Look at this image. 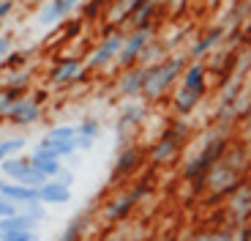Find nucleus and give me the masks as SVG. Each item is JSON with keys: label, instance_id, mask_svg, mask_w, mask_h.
Wrapping results in <instances>:
<instances>
[{"label": "nucleus", "instance_id": "2eb2a0df", "mask_svg": "<svg viewBox=\"0 0 251 241\" xmlns=\"http://www.w3.org/2000/svg\"><path fill=\"white\" fill-rule=\"evenodd\" d=\"M30 162H33V167H38V170L44 173L47 178H57V173L63 170L60 156H57L55 151H50V148H44V146H36V148H33Z\"/></svg>", "mask_w": 251, "mask_h": 241}, {"label": "nucleus", "instance_id": "aec40b11", "mask_svg": "<svg viewBox=\"0 0 251 241\" xmlns=\"http://www.w3.org/2000/svg\"><path fill=\"white\" fill-rule=\"evenodd\" d=\"M30 167H33L30 156H19V153L6 156L3 162H0V170H3V176L11 178V181H22V176H25Z\"/></svg>", "mask_w": 251, "mask_h": 241}, {"label": "nucleus", "instance_id": "3c124183", "mask_svg": "<svg viewBox=\"0 0 251 241\" xmlns=\"http://www.w3.org/2000/svg\"><path fill=\"white\" fill-rule=\"evenodd\" d=\"M3 181H6V178H0V186H3Z\"/></svg>", "mask_w": 251, "mask_h": 241}, {"label": "nucleus", "instance_id": "c85d7f7f", "mask_svg": "<svg viewBox=\"0 0 251 241\" xmlns=\"http://www.w3.org/2000/svg\"><path fill=\"white\" fill-rule=\"evenodd\" d=\"M82 233H85V216H74V219L66 225V230H63L60 241H79Z\"/></svg>", "mask_w": 251, "mask_h": 241}, {"label": "nucleus", "instance_id": "a211bd4d", "mask_svg": "<svg viewBox=\"0 0 251 241\" xmlns=\"http://www.w3.org/2000/svg\"><path fill=\"white\" fill-rule=\"evenodd\" d=\"M224 36H226V28H224V25H213V28H207L205 36H200V38L194 41V44H191L188 55L194 58V60H202V58H205L207 52L213 50V47L219 44V41H221Z\"/></svg>", "mask_w": 251, "mask_h": 241}, {"label": "nucleus", "instance_id": "09e8293b", "mask_svg": "<svg viewBox=\"0 0 251 241\" xmlns=\"http://www.w3.org/2000/svg\"><path fill=\"white\" fill-rule=\"evenodd\" d=\"M205 3H207V6H213V3H219V0H205Z\"/></svg>", "mask_w": 251, "mask_h": 241}, {"label": "nucleus", "instance_id": "c9c22d12", "mask_svg": "<svg viewBox=\"0 0 251 241\" xmlns=\"http://www.w3.org/2000/svg\"><path fill=\"white\" fill-rule=\"evenodd\" d=\"M229 239H235L232 230H216V233H200V236H194V241H229Z\"/></svg>", "mask_w": 251, "mask_h": 241}, {"label": "nucleus", "instance_id": "2f4dec72", "mask_svg": "<svg viewBox=\"0 0 251 241\" xmlns=\"http://www.w3.org/2000/svg\"><path fill=\"white\" fill-rule=\"evenodd\" d=\"M19 211H25V214H30L33 219H38V222H41V219L47 216V203L41 200V197H36V200H27V203H22V206H19Z\"/></svg>", "mask_w": 251, "mask_h": 241}, {"label": "nucleus", "instance_id": "4468645a", "mask_svg": "<svg viewBox=\"0 0 251 241\" xmlns=\"http://www.w3.org/2000/svg\"><path fill=\"white\" fill-rule=\"evenodd\" d=\"M229 214L238 225H246V219L251 216V181H243V184L235 189L232 203H229Z\"/></svg>", "mask_w": 251, "mask_h": 241}, {"label": "nucleus", "instance_id": "9d476101", "mask_svg": "<svg viewBox=\"0 0 251 241\" xmlns=\"http://www.w3.org/2000/svg\"><path fill=\"white\" fill-rule=\"evenodd\" d=\"M145 115H148V104H145L142 99H126V104L120 107V113H118V120H115L118 134L126 137L128 129H137L139 123H142Z\"/></svg>", "mask_w": 251, "mask_h": 241}, {"label": "nucleus", "instance_id": "412c9836", "mask_svg": "<svg viewBox=\"0 0 251 241\" xmlns=\"http://www.w3.org/2000/svg\"><path fill=\"white\" fill-rule=\"evenodd\" d=\"M0 195L22 206V203H27V200H36V197H38V189H36V186L22 184V181H14V184H6V181H3V186H0Z\"/></svg>", "mask_w": 251, "mask_h": 241}, {"label": "nucleus", "instance_id": "a18cd8bd", "mask_svg": "<svg viewBox=\"0 0 251 241\" xmlns=\"http://www.w3.org/2000/svg\"><path fill=\"white\" fill-rule=\"evenodd\" d=\"M156 241H177V239H172V236H164V239H156Z\"/></svg>", "mask_w": 251, "mask_h": 241}, {"label": "nucleus", "instance_id": "1a4fd4ad", "mask_svg": "<svg viewBox=\"0 0 251 241\" xmlns=\"http://www.w3.org/2000/svg\"><path fill=\"white\" fill-rule=\"evenodd\" d=\"M85 74V63L79 58H60L50 71V83L55 88H63V85H74L76 80H82Z\"/></svg>", "mask_w": 251, "mask_h": 241}, {"label": "nucleus", "instance_id": "f3484780", "mask_svg": "<svg viewBox=\"0 0 251 241\" xmlns=\"http://www.w3.org/2000/svg\"><path fill=\"white\" fill-rule=\"evenodd\" d=\"M186 88H191L194 93L205 96L207 93V66L202 60H191V63L183 69V83Z\"/></svg>", "mask_w": 251, "mask_h": 241}, {"label": "nucleus", "instance_id": "a878e982", "mask_svg": "<svg viewBox=\"0 0 251 241\" xmlns=\"http://www.w3.org/2000/svg\"><path fill=\"white\" fill-rule=\"evenodd\" d=\"M19 99H22V90H14V88H3V90H0V118H8L11 110L17 107Z\"/></svg>", "mask_w": 251, "mask_h": 241}, {"label": "nucleus", "instance_id": "bb28decb", "mask_svg": "<svg viewBox=\"0 0 251 241\" xmlns=\"http://www.w3.org/2000/svg\"><path fill=\"white\" fill-rule=\"evenodd\" d=\"M27 85H30V71L27 69H14L11 74L6 77V85H3V88H14V90H22V93H25Z\"/></svg>", "mask_w": 251, "mask_h": 241}, {"label": "nucleus", "instance_id": "393cba45", "mask_svg": "<svg viewBox=\"0 0 251 241\" xmlns=\"http://www.w3.org/2000/svg\"><path fill=\"white\" fill-rule=\"evenodd\" d=\"M137 6H139V0H115L112 11H109V19L112 22H128Z\"/></svg>", "mask_w": 251, "mask_h": 241}, {"label": "nucleus", "instance_id": "4be33fe9", "mask_svg": "<svg viewBox=\"0 0 251 241\" xmlns=\"http://www.w3.org/2000/svg\"><path fill=\"white\" fill-rule=\"evenodd\" d=\"M200 102H202V96L194 93L191 88H186V85H180V88L175 90V96H172V104H175V110L180 113V118H186V115L194 113Z\"/></svg>", "mask_w": 251, "mask_h": 241}, {"label": "nucleus", "instance_id": "79ce46f5", "mask_svg": "<svg viewBox=\"0 0 251 241\" xmlns=\"http://www.w3.org/2000/svg\"><path fill=\"white\" fill-rule=\"evenodd\" d=\"M57 178H60L63 184H69V186H71V184H74V181H76V176H74V173L69 170V167H63V170L57 173Z\"/></svg>", "mask_w": 251, "mask_h": 241}, {"label": "nucleus", "instance_id": "0eeeda50", "mask_svg": "<svg viewBox=\"0 0 251 241\" xmlns=\"http://www.w3.org/2000/svg\"><path fill=\"white\" fill-rule=\"evenodd\" d=\"M123 41H126V33H109L104 41H101L99 47H96L93 52H90V58H88V69L90 71H96V69H107L109 63H115L118 60V55H120V50H123Z\"/></svg>", "mask_w": 251, "mask_h": 241}, {"label": "nucleus", "instance_id": "6ab92c4d", "mask_svg": "<svg viewBox=\"0 0 251 241\" xmlns=\"http://www.w3.org/2000/svg\"><path fill=\"white\" fill-rule=\"evenodd\" d=\"M38 219H33L30 214L19 211L14 216H3L0 219V236H8V233H19V230H36Z\"/></svg>", "mask_w": 251, "mask_h": 241}, {"label": "nucleus", "instance_id": "f03ea898", "mask_svg": "<svg viewBox=\"0 0 251 241\" xmlns=\"http://www.w3.org/2000/svg\"><path fill=\"white\" fill-rule=\"evenodd\" d=\"M186 58L183 55H170L158 60L156 66H148V83H145V90H142V99L145 102H156L161 99L167 90L172 88V83L177 80L183 69H186Z\"/></svg>", "mask_w": 251, "mask_h": 241}, {"label": "nucleus", "instance_id": "b1692460", "mask_svg": "<svg viewBox=\"0 0 251 241\" xmlns=\"http://www.w3.org/2000/svg\"><path fill=\"white\" fill-rule=\"evenodd\" d=\"M38 146H44V148H50V151H55L60 159H71L79 148H76V137H71V140H50V137H44Z\"/></svg>", "mask_w": 251, "mask_h": 241}, {"label": "nucleus", "instance_id": "dca6fc26", "mask_svg": "<svg viewBox=\"0 0 251 241\" xmlns=\"http://www.w3.org/2000/svg\"><path fill=\"white\" fill-rule=\"evenodd\" d=\"M38 197L47 206H66L71 200V186L63 184L60 178H50L44 186H38Z\"/></svg>", "mask_w": 251, "mask_h": 241}, {"label": "nucleus", "instance_id": "39448f33", "mask_svg": "<svg viewBox=\"0 0 251 241\" xmlns=\"http://www.w3.org/2000/svg\"><path fill=\"white\" fill-rule=\"evenodd\" d=\"M148 192H151V181H139L137 186H131L128 192H123L120 197H115V200H109V203L104 206V219H107V222H123L126 216L134 211V206H137Z\"/></svg>", "mask_w": 251, "mask_h": 241}, {"label": "nucleus", "instance_id": "4c0bfd02", "mask_svg": "<svg viewBox=\"0 0 251 241\" xmlns=\"http://www.w3.org/2000/svg\"><path fill=\"white\" fill-rule=\"evenodd\" d=\"M0 241H36V233L33 230H19V233L0 236Z\"/></svg>", "mask_w": 251, "mask_h": 241}, {"label": "nucleus", "instance_id": "f8f14e48", "mask_svg": "<svg viewBox=\"0 0 251 241\" xmlns=\"http://www.w3.org/2000/svg\"><path fill=\"white\" fill-rule=\"evenodd\" d=\"M38 118H41V99L38 96H22L6 120H11L17 126H30Z\"/></svg>", "mask_w": 251, "mask_h": 241}, {"label": "nucleus", "instance_id": "de8ad7c7", "mask_svg": "<svg viewBox=\"0 0 251 241\" xmlns=\"http://www.w3.org/2000/svg\"><path fill=\"white\" fill-rule=\"evenodd\" d=\"M107 241H123V236H112V239H107Z\"/></svg>", "mask_w": 251, "mask_h": 241}, {"label": "nucleus", "instance_id": "6e6552de", "mask_svg": "<svg viewBox=\"0 0 251 241\" xmlns=\"http://www.w3.org/2000/svg\"><path fill=\"white\" fill-rule=\"evenodd\" d=\"M79 6H82V0H47L44 6L38 8L36 19H38L41 28H55L57 22H63L66 17H71Z\"/></svg>", "mask_w": 251, "mask_h": 241}, {"label": "nucleus", "instance_id": "ea45409f", "mask_svg": "<svg viewBox=\"0 0 251 241\" xmlns=\"http://www.w3.org/2000/svg\"><path fill=\"white\" fill-rule=\"evenodd\" d=\"M104 3H107V0H90L88 6H85V17H99V11H101Z\"/></svg>", "mask_w": 251, "mask_h": 241}, {"label": "nucleus", "instance_id": "20e7f679", "mask_svg": "<svg viewBox=\"0 0 251 241\" xmlns=\"http://www.w3.org/2000/svg\"><path fill=\"white\" fill-rule=\"evenodd\" d=\"M240 165H243V148H238V156L226 159V153L216 162V167L210 173H207L205 184H210L219 195H224V192H235L240 186Z\"/></svg>", "mask_w": 251, "mask_h": 241}, {"label": "nucleus", "instance_id": "ddd939ff", "mask_svg": "<svg viewBox=\"0 0 251 241\" xmlns=\"http://www.w3.org/2000/svg\"><path fill=\"white\" fill-rule=\"evenodd\" d=\"M139 165H142V151L137 146L120 148L118 159H115V167H112V181L115 178H128L131 173H137Z\"/></svg>", "mask_w": 251, "mask_h": 241}, {"label": "nucleus", "instance_id": "f704fd0d", "mask_svg": "<svg viewBox=\"0 0 251 241\" xmlns=\"http://www.w3.org/2000/svg\"><path fill=\"white\" fill-rule=\"evenodd\" d=\"M47 181H50V178H47L44 173L38 170V167H30V170H27L25 176H22V184H27V186H36V189H38V186H44Z\"/></svg>", "mask_w": 251, "mask_h": 241}, {"label": "nucleus", "instance_id": "7c9ffc66", "mask_svg": "<svg viewBox=\"0 0 251 241\" xmlns=\"http://www.w3.org/2000/svg\"><path fill=\"white\" fill-rule=\"evenodd\" d=\"M27 60H30V50H11L6 55V69H22V66H27Z\"/></svg>", "mask_w": 251, "mask_h": 241}, {"label": "nucleus", "instance_id": "473e14b6", "mask_svg": "<svg viewBox=\"0 0 251 241\" xmlns=\"http://www.w3.org/2000/svg\"><path fill=\"white\" fill-rule=\"evenodd\" d=\"M79 134V126H71V123H60V126H52L50 132H47V137L50 140H71Z\"/></svg>", "mask_w": 251, "mask_h": 241}, {"label": "nucleus", "instance_id": "9b49d317", "mask_svg": "<svg viewBox=\"0 0 251 241\" xmlns=\"http://www.w3.org/2000/svg\"><path fill=\"white\" fill-rule=\"evenodd\" d=\"M145 83H148V66L137 63L131 69H123V74L118 80V93L123 99H137V96H142Z\"/></svg>", "mask_w": 251, "mask_h": 241}, {"label": "nucleus", "instance_id": "72a5a7b5", "mask_svg": "<svg viewBox=\"0 0 251 241\" xmlns=\"http://www.w3.org/2000/svg\"><path fill=\"white\" fill-rule=\"evenodd\" d=\"M76 126H79V134H88V137H93V140H99V134H101V123L93 115H85Z\"/></svg>", "mask_w": 251, "mask_h": 241}, {"label": "nucleus", "instance_id": "37998d69", "mask_svg": "<svg viewBox=\"0 0 251 241\" xmlns=\"http://www.w3.org/2000/svg\"><path fill=\"white\" fill-rule=\"evenodd\" d=\"M0 52H11V36H6V33H3V36H0Z\"/></svg>", "mask_w": 251, "mask_h": 241}, {"label": "nucleus", "instance_id": "5701e85b", "mask_svg": "<svg viewBox=\"0 0 251 241\" xmlns=\"http://www.w3.org/2000/svg\"><path fill=\"white\" fill-rule=\"evenodd\" d=\"M156 3H158V0H139V6L134 8L131 19H128V25H131V28H148V25H153Z\"/></svg>", "mask_w": 251, "mask_h": 241}, {"label": "nucleus", "instance_id": "cd10ccee", "mask_svg": "<svg viewBox=\"0 0 251 241\" xmlns=\"http://www.w3.org/2000/svg\"><path fill=\"white\" fill-rule=\"evenodd\" d=\"M164 47L158 44V41H151V44L145 47V52L139 55V66H156L158 60H164Z\"/></svg>", "mask_w": 251, "mask_h": 241}, {"label": "nucleus", "instance_id": "e433bc0d", "mask_svg": "<svg viewBox=\"0 0 251 241\" xmlns=\"http://www.w3.org/2000/svg\"><path fill=\"white\" fill-rule=\"evenodd\" d=\"M14 214H19V203H14V200L0 195V219L3 216H14Z\"/></svg>", "mask_w": 251, "mask_h": 241}, {"label": "nucleus", "instance_id": "423d86ee", "mask_svg": "<svg viewBox=\"0 0 251 241\" xmlns=\"http://www.w3.org/2000/svg\"><path fill=\"white\" fill-rule=\"evenodd\" d=\"M153 41V25L148 28H134V33H128L123 41V50H120L118 60L115 63L120 66V69H131V66L139 63V55L145 52V47Z\"/></svg>", "mask_w": 251, "mask_h": 241}, {"label": "nucleus", "instance_id": "7ed1b4c3", "mask_svg": "<svg viewBox=\"0 0 251 241\" xmlns=\"http://www.w3.org/2000/svg\"><path fill=\"white\" fill-rule=\"evenodd\" d=\"M186 140H188V123H186V120H177V123L167 126L161 132V137H158V143L151 148V153H148V162H153V165H164V162H170V159L183 148Z\"/></svg>", "mask_w": 251, "mask_h": 241}, {"label": "nucleus", "instance_id": "c756f323", "mask_svg": "<svg viewBox=\"0 0 251 241\" xmlns=\"http://www.w3.org/2000/svg\"><path fill=\"white\" fill-rule=\"evenodd\" d=\"M25 140L22 137H11V140H0V162L6 156H14V153H22L25 151Z\"/></svg>", "mask_w": 251, "mask_h": 241}, {"label": "nucleus", "instance_id": "58836bf2", "mask_svg": "<svg viewBox=\"0 0 251 241\" xmlns=\"http://www.w3.org/2000/svg\"><path fill=\"white\" fill-rule=\"evenodd\" d=\"M93 146H96L93 137H88V134H76V148H79V151H90Z\"/></svg>", "mask_w": 251, "mask_h": 241}, {"label": "nucleus", "instance_id": "f257e3e1", "mask_svg": "<svg viewBox=\"0 0 251 241\" xmlns=\"http://www.w3.org/2000/svg\"><path fill=\"white\" fill-rule=\"evenodd\" d=\"M226 134H224V129H219V132H210L205 137V143H202V148H200V153L197 156H191L183 165V178L186 181H197V184H202L205 186V178H207V173L216 167V162H219L221 156L226 153Z\"/></svg>", "mask_w": 251, "mask_h": 241}, {"label": "nucleus", "instance_id": "a19ab883", "mask_svg": "<svg viewBox=\"0 0 251 241\" xmlns=\"http://www.w3.org/2000/svg\"><path fill=\"white\" fill-rule=\"evenodd\" d=\"M14 11V0H0V22Z\"/></svg>", "mask_w": 251, "mask_h": 241}, {"label": "nucleus", "instance_id": "49530a36", "mask_svg": "<svg viewBox=\"0 0 251 241\" xmlns=\"http://www.w3.org/2000/svg\"><path fill=\"white\" fill-rule=\"evenodd\" d=\"M6 63V52H0V66Z\"/></svg>", "mask_w": 251, "mask_h": 241}, {"label": "nucleus", "instance_id": "8fccbe9b", "mask_svg": "<svg viewBox=\"0 0 251 241\" xmlns=\"http://www.w3.org/2000/svg\"><path fill=\"white\" fill-rule=\"evenodd\" d=\"M229 241H243V239H240V236H235V239H229Z\"/></svg>", "mask_w": 251, "mask_h": 241}, {"label": "nucleus", "instance_id": "c03bdc74", "mask_svg": "<svg viewBox=\"0 0 251 241\" xmlns=\"http://www.w3.org/2000/svg\"><path fill=\"white\" fill-rule=\"evenodd\" d=\"M246 137L251 140V107H249V113H246Z\"/></svg>", "mask_w": 251, "mask_h": 241}]
</instances>
